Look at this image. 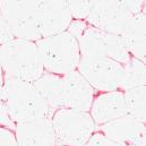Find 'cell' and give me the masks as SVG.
<instances>
[{
	"mask_svg": "<svg viewBox=\"0 0 146 146\" xmlns=\"http://www.w3.org/2000/svg\"><path fill=\"white\" fill-rule=\"evenodd\" d=\"M52 110L90 111L95 91L85 78L74 70L65 75L45 73L33 83Z\"/></svg>",
	"mask_w": 146,
	"mask_h": 146,
	"instance_id": "1",
	"label": "cell"
},
{
	"mask_svg": "<svg viewBox=\"0 0 146 146\" xmlns=\"http://www.w3.org/2000/svg\"><path fill=\"white\" fill-rule=\"evenodd\" d=\"M2 102L15 125L38 119H51L54 110L45 102L33 83L5 75Z\"/></svg>",
	"mask_w": 146,
	"mask_h": 146,
	"instance_id": "2",
	"label": "cell"
},
{
	"mask_svg": "<svg viewBox=\"0 0 146 146\" xmlns=\"http://www.w3.org/2000/svg\"><path fill=\"white\" fill-rule=\"evenodd\" d=\"M0 65L5 75L34 83L44 74L36 43L14 38L0 45Z\"/></svg>",
	"mask_w": 146,
	"mask_h": 146,
	"instance_id": "3",
	"label": "cell"
},
{
	"mask_svg": "<svg viewBox=\"0 0 146 146\" xmlns=\"http://www.w3.org/2000/svg\"><path fill=\"white\" fill-rule=\"evenodd\" d=\"M45 73L65 75L77 70L80 61L78 41L67 31L35 42Z\"/></svg>",
	"mask_w": 146,
	"mask_h": 146,
	"instance_id": "4",
	"label": "cell"
},
{
	"mask_svg": "<svg viewBox=\"0 0 146 146\" xmlns=\"http://www.w3.org/2000/svg\"><path fill=\"white\" fill-rule=\"evenodd\" d=\"M51 122L57 144L64 146H84L96 130L90 112L82 110H56Z\"/></svg>",
	"mask_w": 146,
	"mask_h": 146,
	"instance_id": "5",
	"label": "cell"
},
{
	"mask_svg": "<svg viewBox=\"0 0 146 146\" xmlns=\"http://www.w3.org/2000/svg\"><path fill=\"white\" fill-rule=\"evenodd\" d=\"M80 58H110L125 65L131 56L121 37L88 26L78 40Z\"/></svg>",
	"mask_w": 146,
	"mask_h": 146,
	"instance_id": "6",
	"label": "cell"
},
{
	"mask_svg": "<svg viewBox=\"0 0 146 146\" xmlns=\"http://www.w3.org/2000/svg\"><path fill=\"white\" fill-rule=\"evenodd\" d=\"M77 72L94 91L106 93L120 88L123 65L110 58H80Z\"/></svg>",
	"mask_w": 146,
	"mask_h": 146,
	"instance_id": "7",
	"label": "cell"
},
{
	"mask_svg": "<svg viewBox=\"0 0 146 146\" xmlns=\"http://www.w3.org/2000/svg\"><path fill=\"white\" fill-rule=\"evenodd\" d=\"M36 1H0V13L16 38L36 42L42 38L35 17Z\"/></svg>",
	"mask_w": 146,
	"mask_h": 146,
	"instance_id": "8",
	"label": "cell"
},
{
	"mask_svg": "<svg viewBox=\"0 0 146 146\" xmlns=\"http://www.w3.org/2000/svg\"><path fill=\"white\" fill-rule=\"evenodd\" d=\"M131 17L122 1H92L86 23L88 26L120 36Z\"/></svg>",
	"mask_w": 146,
	"mask_h": 146,
	"instance_id": "9",
	"label": "cell"
},
{
	"mask_svg": "<svg viewBox=\"0 0 146 146\" xmlns=\"http://www.w3.org/2000/svg\"><path fill=\"white\" fill-rule=\"evenodd\" d=\"M35 17L42 37L66 32L73 21L67 1H36Z\"/></svg>",
	"mask_w": 146,
	"mask_h": 146,
	"instance_id": "10",
	"label": "cell"
},
{
	"mask_svg": "<svg viewBox=\"0 0 146 146\" xmlns=\"http://www.w3.org/2000/svg\"><path fill=\"white\" fill-rule=\"evenodd\" d=\"M100 131L113 141L127 146H146V127L130 115H125L99 127Z\"/></svg>",
	"mask_w": 146,
	"mask_h": 146,
	"instance_id": "11",
	"label": "cell"
},
{
	"mask_svg": "<svg viewBox=\"0 0 146 146\" xmlns=\"http://www.w3.org/2000/svg\"><path fill=\"white\" fill-rule=\"evenodd\" d=\"M15 136L18 146H56L57 138L51 119L17 123Z\"/></svg>",
	"mask_w": 146,
	"mask_h": 146,
	"instance_id": "12",
	"label": "cell"
},
{
	"mask_svg": "<svg viewBox=\"0 0 146 146\" xmlns=\"http://www.w3.org/2000/svg\"><path fill=\"white\" fill-rule=\"evenodd\" d=\"M88 112L96 127L127 115L123 92L118 90L100 93L98 96H94Z\"/></svg>",
	"mask_w": 146,
	"mask_h": 146,
	"instance_id": "13",
	"label": "cell"
},
{
	"mask_svg": "<svg viewBox=\"0 0 146 146\" xmlns=\"http://www.w3.org/2000/svg\"><path fill=\"white\" fill-rule=\"evenodd\" d=\"M145 13L133 15L128 22L126 29L120 35L125 46L127 48L130 56L145 62V31H146Z\"/></svg>",
	"mask_w": 146,
	"mask_h": 146,
	"instance_id": "14",
	"label": "cell"
},
{
	"mask_svg": "<svg viewBox=\"0 0 146 146\" xmlns=\"http://www.w3.org/2000/svg\"><path fill=\"white\" fill-rule=\"evenodd\" d=\"M146 85V67L145 62L130 58V60L123 65V74L120 83L119 91L125 92L142 87Z\"/></svg>",
	"mask_w": 146,
	"mask_h": 146,
	"instance_id": "15",
	"label": "cell"
},
{
	"mask_svg": "<svg viewBox=\"0 0 146 146\" xmlns=\"http://www.w3.org/2000/svg\"><path fill=\"white\" fill-rule=\"evenodd\" d=\"M127 114L142 121H146V86L123 92Z\"/></svg>",
	"mask_w": 146,
	"mask_h": 146,
	"instance_id": "16",
	"label": "cell"
},
{
	"mask_svg": "<svg viewBox=\"0 0 146 146\" xmlns=\"http://www.w3.org/2000/svg\"><path fill=\"white\" fill-rule=\"evenodd\" d=\"M67 6L73 19L86 21L91 10L92 1H67Z\"/></svg>",
	"mask_w": 146,
	"mask_h": 146,
	"instance_id": "17",
	"label": "cell"
},
{
	"mask_svg": "<svg viewBox=\"0 0 146 146\" xmlns=\"http://www.w3.org/2000/svg\"><path fill=\"white\" fill-rule=\"evenodd\" d=\"M84 146H127L125 144H121L117 141H113L109 137H107L106 135H103L101 131H95L91 138L88 139V142Z\"/></svg>",
	"mask_w": 146,
	"mask_h": 146,
	"instance_id": "18",
	"label": "cell"
},
{
	"mask_svg": "<svg viewBox=\"0 0 146 146\" xmlns=\"http://www.w3.org/2000/svg\"><path fill=\"white\" fill-rule=\"evenodd\" d=\"M88 27V24L86 23V21H78V19H73L67 29V32L74 36L76 40H78L79 37L83 35V33L86 31V29Z\"/></svg>",
	"mask_w": 146,
	"mask_h": 146,
	"instance_id": "19",
	"label": "cell"
},
{
	"mask_svg": "<svg viewBox=\"0 0 146 146\" xmlns=\"http://www.w3.org/2000/svg\"><path fill=\"white\" fill-rule=\"evenodd\" d=\"M14 38H15V36L13 34L11 29L9 27L7 21L5 19L2 14L0 13V45L10 42Z\"/></svg>",
	"mask_w": 146,
	"mask_h": 146,
	"instance_id": "20",
	"label": "cell"
},
{
	"mask_svg": "<svg viewBox=\"0 0 146 146\" xmlns=\"http://www.w3.org/2000/svg\"><path fill=\"white\" fill-rule=\"evenodd\" d=\"M0 146H18L14 130L0 126Z\"/></svg>",
	"mask_w": 146,
	"mask_h": 146,
	"instance_id": "21",
	"label": "cell"
},
{
	"mask_svg": "<svg viewBox=\"0 0 146 146\" xmlns=\"http://www.w3.org/2000/svg\"><path fill=\"white\" fill-rule=\"evenodd\" d=\"M123 6L131 15H137L139 13H145V2L143 0L131 1V0H122Z\"/></svg>",
	"mask_w": 146,
	"mask_h": 146,
	"instance_id": "22",
	"label": "cell"
},
{
	"mask_svg": "<svg viewBox=\"0 0 146 146\" xmlns=\"http://www.w3.org/2000/svg\"><path fill=\"white\" fill-rule=\"evenodd\" d=\"M3 80H5V73L0 65V106L3 104L2 102V90H3Z\"/></svg>",
	"mask_w": 146,
	"mask_h": 146,
	"instance_id": "23",
	"label": "cell"
},
{
	"mask_svg": "<svg viewBox=\"0 0 146 146\" xmlns=\"http://www.w3.org/2000/svg\"><path fill=\"white\" fill-rule=\"evenodd\" d=\"M56 146H64V145H59V144H57Z\"/></svg>",
	"mask_w": 146,
	"mask_h": 146,
	"instance_id": "24",
	"label": "cell"
}]
</instances>
